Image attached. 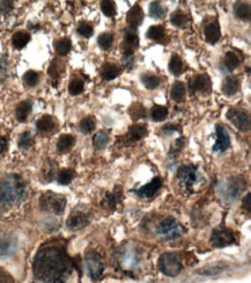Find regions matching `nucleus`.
Listing matches in <instances>:
<instances>
[{
	"label": "nucleus",
	"mask_w": 251,
	"mask_h": 283,
	"mask_svg": "<svg viewBox=\"0 0 251 283\" xmlns=\"http://www.w3.org/2000/svg\"><path fill=\"white\" fill-rule=\"evenodd\" d=\"M33 269L41 281L64 283L72 270V260L62 247L46 246L37 252Z\"/></svg>",
	"instance_id": "1"
},
{
	"label": "nucleus",
	"mask_w": 251,
	"mask_h": 283,
	"mask_svg": "<svg viewBox=\"0 0 251 283\" xmlns=\"http://www.w3.org/2000/svg\"><path fill=\"white\" fill-rule=\"evenodd\" d=\"M27 195V186L18 174L0 178V211H9L20 204Z\"/></svg>",
	"instance_id": "2"
},
{
	"label": "nucleus",
	"mask_w": 251,
	"mask_h": 283,
	"mask_svg": "<svg viewBox=\"0 0 251 283\" xmlns=\"http://www.w3.org/2000/svg\"><path fill=\"white\" fill-rule=\"evenodd\" d=\"M40 206L42 210L62 215L66 207V197L54 192H47L40 197Z\"/></svg>",
	"instance_id": "3"
},
{
	"label": "nucleus",
	"mask_w": 251,
	"mask_h": 283,
	"mask_svg": "<svg viewBox=\"0 0 251 283\" xmlns=\"http://www.w3.org/2000/svg\"><path fill=\"white\" fill-rule=\"evenodd\" d=\"M157 267L167 276H177L183 269V265L178 254L176 253H164L157 260Z\"/></svg>",
	"instance_id": "4"
},
{
	"label": "nucleus",
	"mask_w": 251,
	"mask_h": 283,
	"mask_svg": "<svg viewBox=\"0 0 251 283\" xmlns=\"http://www.w3.org/2000/svg\"><path fill=\"white\" fill-rule=\"evenodd\" d=\"M157 233L163 239L174 240L184 233V228L174 217L169 216V217L162 219V222L160 223L159 228H157Z\"/></svg>",
	"instance_id": "5"
},
{
	"label": "nucleus",
	"mask_w": 251,
	"mask_h": 283,
	"mask_svg": "<svg viewBox=\"0 0 251 283\" xmlns=\"http://www.w3.org/2000/svg\"><path fill=\"white\" fill-rule=\"evenodd\" d=\"M177 178L181 184L186 188V191L193 192L194 186L200 180V173L196 165H183L179 167L177 172Z\"/></svg>",
	"instance_id": "6"
},
{
	"label": "nucleus",
	"mask_w": 251,
	"mask_h": 283,
	"mask_svg": "<svg viewBox=\"0 0 251 283\" xmlns=\"http://www.w3.org/2000/svg\"><path fill=\"white\" fill-rule=\"evenodd\" d=\"M211 243L214 247L222 248L236 244L237 240H236V234L234 233V231L226 228V226H219V228L213 230Z\"/></svg>",
	"instance_id": "7"
},
{
	"label": "nucleus",
	"mask_w": 251,
	"mask_h": 283,
	"mask_svg": "<svg viewBox=\"0 0 251 283\" xmlns=\"http://www.w3.org/2000/svg\"><path fill=\"white\" fill-rule=\"evenodd\" d=\"M91 212L85 208H74L67 219V228L70 230H80L87 226L91 223Z\"/></svg>",
	"instance_id": "8"
},
{
	"label": "nucleus",
	"mask_w": 251,
	"mask_h": 283,
	"mask_svg": "<svg viewBox=\"0 0 251 283\" xmlns=\"http://www.w3.org/2000/svg\"><path fill=\"white\" fill-rule=\"evenodd\" d=\"M85 262L89 276L93 280H99V278H101L104 270V263L99 253L94 251H88L85 255Z\"/></svg>",
	"instance_id": "9"
},
{
	"label": "nucleus",
	"mask_w": 251,
	"mask_h": 283,
	"mask_svg": "<svg viewBox=\"0 0 251 283\" xmlns=\"http://www.w3.org/2000/svg\"><path fill=\"white\" fill-rule=\"evenodd\" d=\"M227 118L239 131L245 132L250 130V115L245 110L239 108H230L227 111Z\"/></svg>",
	"instance_id": "10"
},
{
	"label": "nucleus",
	"mask_w": 251,
	"mask_h": 283,
	"mask_svg": "<svg viewBox=\"0 0 251 283\" xmlns=\"http://www.w3.org/2000/svg\"><path fill=\"white\" fill-rule=\"evenodd\" d=\"M246 187L244 180L239 177L230 178L226 184H224L222 188V193L226 199H229V201H233L236 199L241 193L244 191Z\"/></svg>",
	"instance_id": "11"
},
{
	"label": "nucleus",
	"mask_w": 251,
	"mask_h": 283,
	"mask_svg": "<svg viewBox=\"0 0 251 283\" xmlns=\"http://www.w3.org/2000/svg\"><path fill=\"white\" fill-rule=\"evenodd\" d=\"M189 87L190 92L192 93V94L199 93V94L207 95L212 91L211 78H209L207 74H199V76H196L190 80Z\"/></svg>",
	"instance_id": "12"
},
{
	"label": "nucleus",
	"mask_w": 251,
	"mask_h": 283,
	"mask_svg": "<svg viewBox=\"0 0 251 283\" xmlns=\"http://www.w3.org/2000/svg\"><path fill=\"white\" fill-rule=\"evenodd\" d=\"M215 135H216V140L214 147H213V151L221 154V152H224L230 147L229 133H228L227 129L224 128L222 124H216Z\"/></svg>",
	"instance_id": "13"
},
{
	"label": "nucleus",
	"mask_w": 251,
	"mask_h": 283,
	"mask_svg": "<svg viewBox=\"0 0 251 283\" xmlns=\"http://www.w3.org/2000/svg\"><path fill=\"white\" fill-rule=\"evenodd\" d=\"M18 238L14 234H6L0 238V256L9 258L17 251Z\"/></svg>",
	"instance_id": "14"
},
{
	"label": "nucleus",
	"mask_w": 251,
	"mask_h": 283,
	"mask_svg": "<svg viewBox=\"0 0 251 283\" xmlns=\"http://www.w3.org/2000/svg\"><path fill=\"white\" fill-rule=\"evenodd\" d=\"M139 46V36H138L137 29L127 27L124 31V54H134V50Z\"/></svg>",
	"instance_id": "15"
},
{
	"label": "nucleus",
	"mask_w": 251,
	"mask_h": 283,
	"mask_svg": "<svg viewBox=\"0 0 251 283\" xmlns=\"http://www.w3.org/2000/svg\"><path fill=\"white\" fill-rule=\"evenodd\" d=\"M126 21L129 24V27L136 29L142 24V21H144V12H142L141 7L138 4L131 7L129 12H127Z\"/></svg>",
	"instance_id": "16"
},
{
	"label": "nucleus",
	"mask_w": 251,
	"mask_h": 283,
	"mask_svg": "<svg viewBox=\"0 0 251 283\" xmlns=\"http://www.w3.org/2000/svg\"><path fill=\"white\" fill-rule=\"evenodd\" d=\"M161 186H162V180H161L160 178H154L151 182H148L147 185L142 186L141 188L136 191V193L138 196L148 199V197H152L153 195L156 194V192L161 188Z\"/></svg>",
	"instance_id": "17"
},
{
	"label": "nucleus",
	"mask_w": 251,
	"mask_h": 283,
	"mask_svg": "<svg viewBox=\"0 0 251 283\" xmlns=\"http://www.w3.org/2000/svg\"><path fill=\"white\" fill-rule=\"evenodd\" d=\"M147 133H148V130L146 125L144 124L132 125L125 135V140L129 142V143H134V142H138L142 138H145V137L147 136Z\"/></svg>",
	"instance_id": "18"
},
{
	"label": "nucleus",
	"mask_w": 251,
	"mask_h": 283,
	"mask_svg": "<svg viewBox=\"0 0 251 283\" xmlns=\"http://www.w3.org/2000/svg\"><path fill=\"white\" fill-rule=\"evenodd\" d=\"M122 195H123L122 189L119 187H116L114 189V192L108 193L106 197H104V200L102 202L103 208H106V209L108 208V209H110V210H115L116 207H117V204L122 201Z\"/></svg>",
	"instance_id": "19"
},
{
	"label": "nucleus",
	"mask_w": 251,
	"mask_h": 283,
	"mask_svg": "<svg viewBox=\"0 0 251 283\" xmlns=\"http://www.w3.org/2000/svg\"><path fill=\"white\" fill-rule=\"evenodd\" d=\"M205 39L207 41L208 43L211 44H214L218 42L221 37V31H220V26H219V22L218 21H214L212 22V24H209L207 27L205 28Z\"/></svg>",
	"instance_id": "20"
},
{
	"label": "nucleus",
	"mask_w": 251,
	"mask_h": 283,
	"mask_svg": "<svg viewBox=\"0 0 251 283\" xmlns=\"http://www.w3.org/2000/svg\"><path fill=\"white\" fill-rule=\"evenodd\" d=\"M119 73H121V70H119L118 66L111 64V63H106V64H103L102 68H101V77H102L104 80L109 81L115 79L116 77L119 76Z\"/></svg>",
	"instance_id": "21"
},
{
	"label": "nucleus",
	"mask_w": 251,
	"mask_h": 283,
	"mask_svg": "<svg viewBox=\"0 0 251 283\" xmlns=\"http://www.w3.org/2000/svg\"><path fill=\"white\" fill-rule=\"evenodd\" d=\"M239 87V81L236 77H227L226 79L223 80L222 84V92L223 94H226L228 96H231L236 94V92L238 91Z\"/></svg>",
	"instance_id": "22"
},
{
	"label": "nucleus",
	"mask_w": 251,
	"mask_h": 283,
	"mask_svg": "<svg viewBox=\"0 0 251 283\" xmlns=\"http://www.w3.org/2000/svg\"><path fill=\"white\" fill-rule=\"evenodd\" d=\"M234 11L236 17L238 19H241L242 21H250L251 12H250V5L246 3L243 2H237L234 4Z\"/></svg>",
	"instance_id": "23"
},
{
	"label": "nucleus",
	"mask_w": 251,
	"mask_h": 283,
	"mask_svg": "<svg viewBox=\"0 0 251 283\" xmlns=\"http://www.w3.org/2000/svg\"><path fill=\"white\" fill-rule=\"evenodd\" d=\"M55 126H56V122L51 115H44V116L41 117L40 120L36 122L37 130H40V131L42 132L51 131Z\"/></svg>",
	"instance_id": "24"
},
{
	"label": "nucleus",
	"mask_w": 251,
	"mask_h": 283,
	"mask_svg": "<svg viewBox=\"0 0 251 283\" xmlns=\"http://www.w3.org/2000/svg\"><path fill=\"white\" fill-rule=\"evenodd\" d=\"M29 41H31V34L27 32H17L12 37V44L17 49H22L27 46Z\"/></svg>",
	"instance_id": "25"
},
{
	"label": "nucleus",
	"mask_w": 251,
	"mask_h": 283,
	"mask_svg": "<svg viewBox=\"0 0 251 283\" xmlns=\"http://www.w3.org/2000/svg\"><path fill=\"white\" fill-rule=\"evenodd\" d=\"M185 93H186L185 85L181 83V81H176V83L173 85V87H171V93H170L171 99L176 102L184 101Z\"/></svg>",
	"instance_id": "26"
},
{
	"label": "nucleus",
	"mask_w": 251,
	"mask_h": 283,
	"mask_svg": "<svg viewBox=\"0 0 251 283\" xmlns=\"http://www.w3.org/2000/svg\"><path fill=\"white\" fill-rule=\"evenodd\" d=\"M76 143V138L72 135H69V133H66V135H63L59 137V139L57 142V149L59 152H66L72 149V147Z\"/></svg>",
	"instance_id": "27"
},
{
	"label": "nucleus",
	"mask_w": 251,
	"mask_h": 283,
	"mask_svg": "<svg viewBox=\"0 0 251 283\" xmlns=\"http://www.w3.org/2000/svg\"><path fill=\"white\" fill-rule=\"evenodd\" d=\"M32 111V103L29 101H22L18 105L16 114H17V118L18 121L24 122L27 120L28 115L31 114Z\"/></svg>",
	"instance_id": "28"
},
{
	"label": "nucleus",
	"mask_w": 251,
	"mask_h": 283,
	"mask_svg": "<svg viewBox=\"0 0 251 283\" xmlns=\"http://www.w3.org/2000/svg\"><path fill=\"white\" fill-rule=\"evenodd\" d=\"M170 21H171V24L178 28H185L186 26H188V22H189L186 14H184L182 11H179V10L171 13Z\"/></svg>",
	"instance_id": "29"
},
{
	"label": "nucleus",
	"mask_w": 251,
	"mask_h": 283,
	"mask_svg": "<svg viewBox=\"0 0 251 283\" xmlns=\"http://www.w3.org/2000/svg\"><path fill=\"white\" fill-rule=\"evenodd\" d=\"M108 142H109V132L107 130H100L93 138V143L97 150H102L107 147Z\"/></svg>",
	"instance_id": "30"
},
{
	"label": "nucleus",
	"mask_w": 251,
	"mask_h": 283,
	"mask_svg": "<svg viewBox=\"0 0 251 283\" xmlns=\"http://www.w3.org/2000/svg\"><path fill=\"white\" fill-rule=\"evenodd\" d=\"M122 256V263L124 266H133L134 263L138 262L139 260V255L137 254V252L133 248H127L123 252Z\"/></svg>",
	"instance_id": "31"
},
{
	"label": "nucleus",
	"mask_w": 251,
	"mask_h": 283,
	"mask_svg": "<svg viewBox=\"0 0 251 283\" xmlns=\"http://www.w3.org/2000/svg\"><path fill=\"white\" fill-rule=\"evenodd\" d=\"M167 116H168V108L166 106L156 105L152 108L151 117L154 122H161L166 120Z\"/></svg>",
	"instance_id": "32"
},
{
	"label": "nucleus",
	"mask_w": 251,
	"mask_h": 283,
	"mask_svg": "<svg viewBox=\"0 0 251 283\" xmlns=\"http://www.w3.org/2000/svg\"><path fill=\"white\" fill-rule=\"evenodd\" d=\"M169 71L176 77H178L183 72V62L178 55H173V57L170 58Z\"/></svg>",
	"instance_id": "33"
},
{
	"label": "nucleus",
	"mask_w": 251,
	"mask_h": 283,
	"mask_svg": "<svg viewBox=\"0 0 251 283\" xmlns=\"http://www.w3.org/2000/svg\"><path fill=\"white\" fill-rule=\"evenodd\" d=\"M129 114L133 121H138L142 117H146V109L141 103H133V105L130 107Z\"/></svg>",
	"instance_id": "34"
},
{
	"label": "nucleus",
	"mask_w": 251,
	"mask_h": 283,
	"mask_svg": "<svg viewBox=\"0 0 251 283\" xmlns=\"http://www.w3.org/2000/svg\"><path fill=\"white\" fill-rule=\"evenodd\" d=\"M56 47V50H57V53L62 56H65L70 53L71 48H72V43H71V40L70 39H66V37H64V39L58 40L57 42L55 44Z\"/></svg>",
	"instance_id": "35"
},
{
	"label": "nucleus",
	"mask_w": 251,
	"mask_h": 283,
	"mask_svg": "<svg viewBox=\"0 0 251 283\" xmlns=\"http://www.w3.org/2000/svg\"><path fill=\"white\" fill-rule=\"evenodd\" d=\"M74 177H76V172H74L73 170L64 169L59 171L57 180L61 185H69L70 182L73 180Z\"/></svg>",
	"instance_id": "36"
},
{
	"label": "nucleus",
	"mask_w": 251,
	"mask_h": 283,
	"mask_svg": "<svg viewBox=\"0 0 251 283\" xmlns=\"http://www.w3.org/2000/svg\"><path fill=\"white\" fill-rule=\"evenodd\" d=\"M141 80L147 89H154L161 84L160 78L154 76V74H145V76H142Z\"/></svg>",
	"instance_id": "37"
},
{
	"label": "nucleus",
	"mask_w": 251,
	"mask_h": 283,
	"mask_svg": "<svg viewBox=\"0 0 251 283\" xmlns=\"http://www.w3.org/2000/svg\"><path fill=\"white\" fill-rule=\"evenodd\" d=\"M239 59L236 54L234 53H227L224 56V66H226L228 71H234L236 68H238Z\"/></svg>",
	"instance_id": "38"
},
{
	"label": "nucleus",
	"mask_w": 251,
	"mask_h": 283,
	"mask_svg": "<svg viewBox=\"0 0 251 283\" xmlns=\"http://www.w3.org/2000/svg\"><path fill=\"white\" fill-rule=\"evenodd\" d=\"M84 88H85L84 80L80 79V78H74V79H72V81L70 83L69 92L70 94L72 95H78L84 92Z\"/></svg>",
	"instance_id": "39"
},
{
	"label": "nucleus",
	"mask_w": 251,
	"mask_h": 283,
	"mask_svg": "<svg viewBox=\"0 0 251 283\" xmlns=\"http://www.w3.org/2000/svg\"><path fill=\"white\" fill-rule=\"evenodd\" d=\"M112 42H114V35H112L111 33H103V34H101L99 39H97V43H99L101 49L103 50L109 49L112 46Z\"/></svg>",
	"instance_id": "40"
},
{
	"label": "nucleus",
	"mask_w": 251,
	"mask_h": 283,
	"mask_svg": "<svg viewBox=\"0 0 251 283\" xmlns=\"http://www.w3.org/2000/svg\"><path fill=\"white\" fill-rule=\"evenodd\" d=\"M164 28L162 26H152L147 31V37L149 40L159 41L164 36Z\"/></svg>",
	"instance_id": "41"
},
{
	"label": "nucleus",
	"mask_w": 251,
	"mask_h": 283,
	"mask_svg": "<svg viewBox=\"0 0 251 283\" xmlns=\"http://www.w3.org/2000/svg\"><path fill=\"white\" fill-rule=\"evenodd\" d=\"M79 126H80V130L82 133H91L93 130L95 129L96 122L92 116H88V117H85L84 120L80 122V125Z\"/></svg>",
	"instance_id": "42"
},
{
	"label": "nucleus",
	"mask_w": 251,
	"mask_h": 283,
	"mask_svg": "<svg viewBox=\"0 0 251 283\" xmlns=\"http://www.w3.org/2000/svg\"><path fill=\"white\" fill-rule=\"evenodd\" d=\"M149 14L154 19H161L164 17V9L159 2H153L149 5Z\"/></svg>",
	"instance_id": "43"
},
{
	"label": "nucleus",
	"mask_w": 251,
	"mask_h": 283,
	"mask_svg": "<svg viewBox=\"0 0 251 283\" xmlns=\"http://www.w3.org/2000/svg\"><path fill=\"white\" fill-rule=\"evenodd\" d=\"M101 10L107 17H114L116 14V4L110 0H104L101 3Z\"/></svg>",
	"instance_id": "44"
},
{
	"label": "nucleus",
	"mask_w": 251,
	"mask_h": 283,
	"mask_svg": "<svg viewBox=\"0 0 251 283\" xmlns=\"http://www.w3.org/2000/svg\"><path fill=\"white\" fill-rule=\"evenodd\" d=\"M39 79H40L39 73L35 72V71H28V72H26L24 76L25 84L27 85V86H31V87L37 85V83H39Z\"/></svg>",
	"instance_id": "45"
},
{
	"label": "nucleus",
	"mask_w": 251,
	"mask_h": 283,
	"mask_svg": "<svg viewBox=\"0 0 251 283\" xmlns=\"http://www.w3.org/2000/svg\"><path fill=\"white\" fill-rule=\"evenodd\" d=\"M93 27L87 22H80L78 26V33L84 37H91L93 35Z\"/></svg>",
	"instance_id": "46"
},
{
	"label": "nucleus",
	"mask_w": 251,
	"mask_h": 283,
	"mask_svg": "<svg viewBox=\"0 0 251 283\" xmlns=\"http://www.w3.org/2000/svg\"><path fill=\"white\" fill-rule=\"evenodd\" d=\"M33 144V138H32V133L26 131L22 133L20 136V138H19V145H20V148H24V149H27L31 147Z\"/></svg>",
	"instance_id": "47"
},
{
	"label": "nucleus",
	"mask_w": 251,
	"mask_h": 283,
	"mask_svg": "<svg viewBox=\"0 0 251 283\" xmlns=\"http://www.w3.org/2000/svg\"><path fill=\"white\" fill-rule=\"evenodd\" d=\"M122 63L124 65V68L130 71L134 65V54H124L122 58Z\"/></svg>",
	"instance_id": "48"
},
{
	"label": "nucleus",
	"mask_w": 251,
	"mask_h": 283,
	"mask_svg": "<svg viewBox=\"0 0 251 283\" xmlns=\"http://www.w3.org/2000/svg\"><path fill=\"white\" fill-rule=\"evenodd\" d=\"M7 77V62L0 58V83H3Z\"/></svg>",
	"instance_id": "49"
},
{
	"label": "nucleus",
	"mask_w": 251,
	"mask_h": 283,
	"mask_svg": "<svg viewBox=\"0 0 251 283\" xmlns=\"http://www.w3.org/2000/svg\"><path fill=\"white\" fill-rule=\"evenodd\" d=\"M13 10L12 2H0V13L7 14Z\"/></svg>",
	"instance_id": "50"
},
{
	"label": "nucleus",
	"mask_w": 251,
	"mask_h": 283,
	"mask_svg": "<svg viewBox=\"0 0 251 283\" xmlns=\"http://www.w3.org/2000/svg\"><path fill=\"white\" fill-rule=\"evenodd\" d=\"M0 283H13L12 277L6 271L0 269Z\"/></svg>",
	"instance_id": "51"
},
{
	"label": "nucleus",
	"mask_w": 251,
	"mask_h": 283,
	"mask_svg": "<svg viewBox=\"0 0 251 283\" xmlns=\"http://www.w3.org/2000/svg\"><path fill=\"white\" fill-rule=\"evenodd\" d=\"M242 206H243V208H244L246 211H250V209H251V206H250V194H246V196L244 197V200H243V202H242Z\"/></svg>",
	"instance_id": "52"
},
{
	"label": "nucleus",
	"mask_w": 251,
	"mask_h": 283,
	"mask_svg": "<svg viewBox=\"0 0 251 283\" xmlns=\"http://www.w3.org/2000/svg\"><path fill=\"white\" fill-rule=\"evenodd\" d=\"M6 149V138L0 133V154H3Z\"/></svg>",
	"instance_id": "53"
}]
</instances>
